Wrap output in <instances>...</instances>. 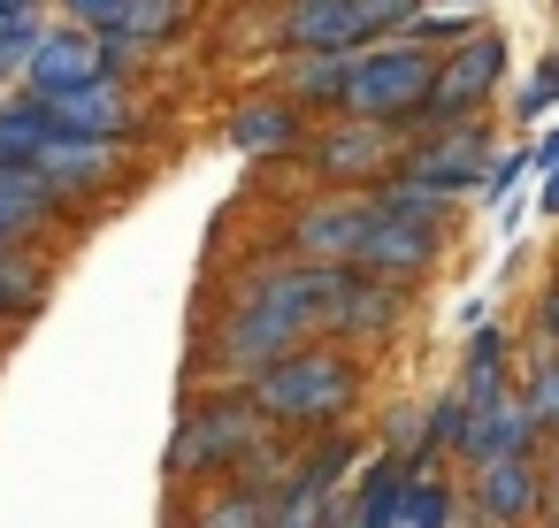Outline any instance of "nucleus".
Instances as JSON below:
<instances>
[{"instance_id": "f257e3e1", "label": "nucleus", "mask_w": 559, "mask_h": 528, "mask_svg": "<svg viewBox=\"0 0 559 528\" xmlns=\"http://www.w3.org/2000/svg\"><path fill=\"white\" fill-rule=\"evenodd\" d=\"M0 161L39 169L62 200H85V192H100V184L123 177L131 146H116V139H85V131L55 123L39 100H9V108H0Z\"/></svg>"}, {"instance_id": "f03ea898", "label": "nucleus", "mask_w": 559, "mask_h": 528, "mask_svg": "<svg viewBox=\"0 0 559 528\" xmlns=\"http://www.w3.org/2000/svg\"><path fill=\"white\" fill-rule=\"evenodd\" d=\"M246 391L269 413V429H337L360 406V368H353V352H337V345L314 337L292 360H276L269 375H253Z\"/></svg>"}, {"instance_id": "7ed1b4c3", "label": "nucleus", "mask_w": 559, "mask_h": 528, "mask_svg": "<svg viewBox=\"0 0 559 528\" xmlns=\"http://www.w3.org/2000/svg\"><path fill=\"white\" fill-rule=\"evenodd\" d=\"M261 444H269V413L253 406V391H207L169 436V475L215 482V475H238Z\"/></svg>"}, {"instance_id": "20e7f679", "label": "nucleus", "mask_w": 559, "mask_h": 528, "mask_svg": "<svg viewBox=\"0 0 559 528\" xmlns=\"http://www.w3.org/2000/svg\"><path fill=\"white\" fill-rule=\"evenodd\" d=\"M429 93H437V62H429L421 47L383 39V47L345 55V93H337V108L360 116V123H406V116L429 108Z\"/></svg>"}, {"instance_id": "39448f33", "label": "nucleus", "mask_w": 559, "mask_h": 528, "mask_svg": "<svg viewBox=\"0 0 559 528\" xmlns=\"http://www.w3.org/2000/svg\"><path fill=\"white\" fill-rule=\"evenodd\" d=\"M421 0H284V47L292 55H360L376 32H399Z\"/></svg>"}, {"instance_id": "423d86ee", "label": "nucleus", "mask_w": 559, "mask_h": 528, "mask_svg": "<svg viewBox=\"0 0 559 528\" xmlns=\"http://www.w3.org/2000/svg\"><path fill=\"white\" fill-rule=\"evenodd\" d=\"M406 322V291L360 276V268H330V299H322V345H383Z\"/></svg>"}, {"instance_id": "0eeeda50", "label": "nucleus", "mask_w": 559, "mask_h": 528, "mask_svg": "<svg viewBox=\"0 0 559 528\" xmlns=\"http://www.w3.org/2000/svg\"><path fill=\"white\" fill-rule=\"evenodd\" d=\"M368 223H376L368 192H322V200L292 207V230H284V238H292V253L314 261V268H353Z\"/></svg>"}, {"instance_id": "6e6552de", "label": "nucleus", "mask_w": 559, "mask_h": 528, "mask_svg": "<svg viewBox=\"0 0 559 528\" xmlns=\"http://www.w3.org/2000/svg\"><path fill=\"white\" fill-rule=\"evenodd\" d=\"M498 77H506V39H490V32H475L467 47H452L444 62H437V93H429V123L437 131H460L490 93H498Z\"/></svg>"}, {"instance_id": "1a4fd4ad", "label": "nucleus", "mask_w": 559, "mask_h": 528, "mask_svg": "<svg viewBox=\"0 0 559 528\" xmlns=\"http://www.w3.org/2000/svg\"><path fill=\"white\" fill-rule=\"evenodd\" d=\"M314 177L322 184H337V192H376L383 177H399V139H391V123H360V116H345L337 131H322L314 146Z\"/></svg>"}, {"instance_id": "9d476101", "label": "nucleus", "mask_w": 559, "mask_h": 528, "mask_svg": "<svg viewBox=\"0 0 559 528\" xmlns=\"http://www.w3.org/2000/svg\"><path fill=\"white\" fill-rule=\"evenodd\" d=\"M536 444V429H528V413H521V391L513 383H498V391H483V398H467V429H460V467L475 475V467H490V459H521Z\"/></svg>"}, {"instance_id": "9b49d317", "label": "nucleus", "mask_w": 559, "mask_h": 528, "mask_svg": "<svg viewBox=\"0 0 559 528\" xmlns=\"http://www.w3.org/2000/svg\"><path fill=\"white\" fill-rule=\"evenodd\" d=\"M376 207V200H368ZM437 230H414V223H391V215H376L368 223V238H360V253H353V268L360 276H376V284H391V291H414L429 268H437Z\"/></svg>"}, {"instance_id": "f8f14e48", "label": "nucleus", "mask_w": 559, "mask_h": 528, "mask_svg": "<svg viewBox=\"0 0 559 528\" xmlns=\"http://www.w3.org/2000/svg\"><path fill=\"white\" fill-rule=\"evenodd\" d=\"M177 16H185V0H70V24H78V32L116 39V47H139V55H146L154 39H169Z\"/></svg>"}, {"instance_id": "ddd939ff", "label": "nucleus", "mask_w": 559, "mask_h": 528, "mask_svg": "<svg viewBox=\"0 0 559 528\" xmlns=\"http://www.w3.org/2000/svg\"><path fill=\"white\" fill-rule=\"evenodd\" d=\"M93 77H108V47L78 24H55L24 62V93H62V85H93Z\"/></svg>"}, {"instance_id": "4468645a", "label": "nucleus", "mask_w": 559, "mask_h": 528, "mask_svg": "<svg viewBox=\"0 0 559 528\" xmlns=\"http://www.w3.org/2000/svg\"><path fill=\"white\" fill-rule=\"evenodd\" d=\"M24 100H39L55 123H70V131H85V139H123L139 116H131V93L116 85V77H93V85H62V93H24Z\"/></svg>"}, {"instance_id": "2eb2a0df", "label": "nucleus", "mask_w": 559, "mask_h": 528, "mask_svg": "<svg viewBox=\"0 0 559 528\" xmlns=\"http://www.w3.org/2000/svg\"><path fill=\"white\" fill-rule=\"evenodd\" d=\"M399 177H421V184H437L444 200H460V192H483L490 161H483V139H475V131L460 123V131H444V139L414 146V154L399 161Z\"/></svg>"}, {"instance_id": "dca6fc26", "label": "nucleus", "mask_w": 559, "mask_h": 528, "mask_svg": "<svg viewBox=\"0 0 559 528\" xmlns=\"http://www.w3.org/2000/svg\"><path fill=\"white\" fill-rule=\"evenodd\" d=\"M536 505H544V475H536V452L475 467V513H483V528H521V520H528Z\"/></svg>"}, {"instance_id": "f3484780", "label": "nucleus", "mask_w": 559, "mask_h": 528, "mask_svg": "<svg viewBox=\"0 0 559 528\" xmlns=\"http://www.w3.org/2000/svg\"><path fill=\"white\" fill-rule=\"evenodd\" d=\"M513 391H521L528 429H536V436H551V429H559V345H551L544 329H528V352H521Z\"/></svg>"}, {"instance_id": "a211bd4d", "label": "nucleus", "mask_w": 559, "mask_h": 528, "mask_svg": "<svg viewBox=\"0 0 559 528\" xmlns=\"http://www.w3.org/2000/svg\"><path fill=\"white\" fill-rule=\"evenodd\" d=\"M269 513H276V490H261V482H246V475H223V482H207V497L192 505V528H269Z\"/></svg>"}, {"instance_id": "6ab92c4d", "label": "nucleus", "mask_w": 559, "mask_h": 528, "mask_svg": "<svg viewBox=\"0 0 559 528\" xmlns=\"http://www.w3.org/2000/svg\"><path fill=\"white\" fill-rule=\"evenodd\" d=\"M383 528H460V497H452V482L429 475V467H414V475L399 482V505H391Z\"/></svg>"}, {"instance_id": "aec40b11", "label": "nucleus", "mask_w": 559, "mask_h": 528, "mask_svg": "<svg viewBox=\"0 0 559 528\" xmlns=\"http://www.w3.org/2000/svg\"><path fill=\"white\" fill-rule=\"evenodd\" d=\"M230 146L238 154H292L299 146V108L292 100H253L230 116Z\"/></svg>"}, {"instance_id": "412c9836", "label": "nucleus", "mask_w": 559, "mask_h": 528, "mask_svg": "<svg viewBox=\"0 0 559 528\" xmlns=\"http://www.w3.org/2000/svg\"><path fill=\"white\" fill-rule=\"evenodd\" d=\"M368 200H376V215L414 223V230H437V238H444V223H452V200H444L437 184H421V177H383Z\"/></svg>"}, {"instance_id": "4be33fe9", "label": "nucleus", "mask_w": 559, "mask_h": 528, "mask_svg": "<svg viewBox=\"0 0 559 528\" xmlns=\"http://www.w3.org/2000/svg\"><path fill=\"white\" fill-rule=\"evenodd\" d=\"M498 383H513V337L506 329H490V322H475L467 329V352H460V398H483V391H498Z\"/></svg>"}, {"instance_id": "5701e85b", "label": "nucleus", "mask_w": 559, "mask_h": 528, "mask_svg": "<svg viewBox=\"0 0 559 528\" xmlns=\"http://www.w3.org/2000/svg\"><path fill=\"white\" fill-rule=\"evenodd\" d=\"M276 85H284L292 108H307V100L337 108V93H345V55H292V62L276 70Z\"/></svg>"}, {"instance_id": "b1692460", "label": "nucleus", "mask_w": 559, "mask_h": 528, "mask_svg": "<svg viewBox=\"0 0 559 528\" xmlns=\"http://www.w3.org/2000/svg\"><path fill=\"white\" fill-rule=\"evenodd\" d=\"M47 307V261H32L24 245L0 253V322H24Z\"/></svg>"}, {"instance_id": "393cba45", "label": "nucleus", "mask_w": 559, "mask_h": 528, "mask_svg": "<svg viewBox=\"0 0 559 528\" xmlns=\"http://www.w3.org/2000/svg\"><path fill=\"white\" fill-rule=\"evenodd\" d=\"M39 39H47V32H39L32 9H0V70H24Z\"/></svg>"}, {"instance_id": "a878e982", "label": "nucleus", "mask_w": 559, "mask_h": 528, "mask_svg": "<svg viewBox=\"0 0 559 528\" xmlns=\"http://www.w3.org/2000/svg\"><path fill=\"white\" fill-rule=\"evenodd\" d=\"M528 169H536V154H528V146H513L506 161H490V177H483V192H490V200H506V192H513V184H521Z\"/></svg>"}, {"instance_id": "bb28decb", "label": "nucleus", "mask_w": 559, "mask_h": 528, "mask_svg": "<svg viewBox=\"0 0 559 528\" xmlns=\"http://www.w3.org/2000/svg\"><path fill=\"white\" fill-rule=\"evenodd\" d=\"M551 100H559V55H551V62H544V70H536V85H528V93H521V116H544V108H551Z\"/></svg>"}, {"instance_id": "cd10ccee", "label": "nucleus", "mask_w": 559, "mask_h": 528, "mask_svg": "<svg viewBox=\"0 0 559 528\" xmlns=\"http://www.w3.org/2000/svg\"><path fill=\"white\" fill-rule=\"evenodd\" d=\"M536 329L559 345V284H544V299H536Z\"/></svg>"}, {"instance_id": "c85d7f7f", "label": "nucleus", "mask_w": 559, "mask_h": 528, "mask_svg": "<svg viewBox=\"0 0 559 528\" xmlns=\"http://www.w3.org/2000/svg\"><path fill=\"white\" fill-rule=\"evenodd\" d=\"M528 154H536V169H559V123H551V131L528 146Z\"/></svg>"}, {"instance_id": "c756f323", "label": "nucleus", "mask_w": 559, "mask_h": 528, "mask_svg": "<svg viewBox=\"0 0 559 528\" xmlns=\"http://www.w3.org/2000/svg\"><path fill=\"white\" fill-rule=\"evenodd\" d=\"M536 207H544V215H559V169H544V184H536Z\"/></svg>"}, {"instance_id": "7c9ffc66", "label": "nucleus", "mask_w": 559, "mask_h": 528, "mask_svg": "<svg viewBox=\"0 0 559 528\" xmlns=\"http://www.w3.org/2000/svg\"><path fill=\"white\" fill-rule=\"evenodd\" d=\"M544 497H551V505H559V459H551V475H544Z\"/></svg>"}]
</instances>
